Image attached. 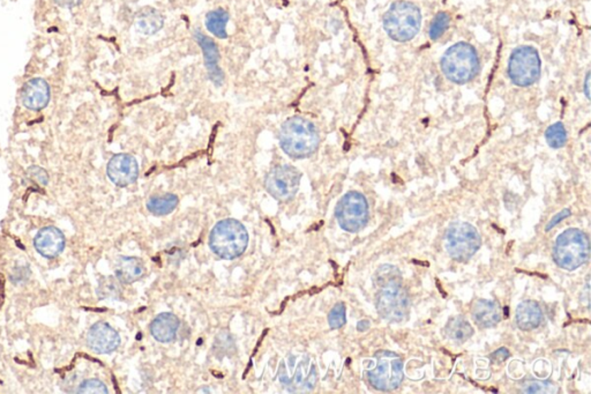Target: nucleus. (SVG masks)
<instances>
[{"label":"nucleus","mask_w":591,"mask_h":394,"mask_svg":"<svg viewBox=\"0 0 591 394\" xmlns=\"http://www.w3.org/2000/svg\"><path fill=\"white\" fill-rule=\"evenodd\" d=\"M335 214L342 229L358 232L369 221V204L362 193L351 191L338 202Z\"/></svg>","instance_id":"11"},{"label":"nucleus","mask_w":591,"mask_h":394,"mask_svg":"<svg viewBox=\"0 0 591 394\" xmlns=\"http://www.w3.org/2000/svg\"><path fill=\"white\" fill-rule=\"evenodd\" d=\"M370 324L371 323L369 321H360L357 325V330L360 331V332H365L366 330H369Z\"/></svg>","instance_id":"35"},{"label":"nucleus","mask_w":591,"mask_h":394,"mask_svg":"<svg viewBox=\"0 0 591 394\" xmlns=\"http://www.w3.org/2000/svg\"><path fill=\"white\" fill-rule=\"evenodd\" d=\"M421 11L414 4L397 1L384 16V28L388 36L397 42L412 40L421 29Z\"/></svg>","instance_id":"5"},{"label":"nucleus","mask_w":591,"mask_h":394,"mask_svg":"<svg viewBox=\"0 0 591 394\" xmlns=\"http://www.w3.org/2000/svg\"><path fill=\"white\" fill-rule=\"evenodd\" d=\"M179 319L172 313H161L152 321L150 332L159 343H170L176 338Z\"/></svg>","instance_id":"19"},{"label":"nucleus","mask_w":591,"mask_h":394,"mask_svg":"<svg viewBox=\"0 0 591 394\" xmlns=\"http://www.w3.org/2000/svg\"><path fill=\"white\" fill-rule=\"evenodd\" d=\"M503 311L499 303L490 300H477L473 306L474 321L483 327L490 328L499 324Z\"/></svg>","instance_id":"18"},{"label":"nucleus","mask_w":591,"mask_h":394,"mask_svg":"<svg viewBox=\"0 0 591 394\" xmlns=\"http://www.w3.org/2000/svg\"><path fill=\"white\" fill-rule=\"evenodd\" d=\"M278 376L290 392L306 393L317 384V367L308 355H289L281 362Z\"/></svg>","instance_id":"7"},{"label":"nucleus","mask_w":591,"mask_h":394,"mask_svg":"<svg viewBox=\"0 0 591 394\" xmlns=\"http://www.w3.org/2000/svg\"><path fill=\"white\" fill-rule=\"evenodd\" d=\"M78 392L81 394H107L108 388L107 386L104 385L103 383H102L101 380H98V379H88V380H85V382H83V384L80 385Z\"/></svg>","instance_id":"29"},{"label":"nucleus","mask_w":591,"mask_h":394,"mask_svg":"<svg viewBox=\"0 0 591 394\" xmlns=\"http://www.w3.org/2000/svg\"><path fill=\"white\" fill-rule=\"evenodd\" d=\"M34 247L43 257L56 258L65 248V236L55 227H46L38 232L35 237Z\"/></svg>","instance_id":"16"},{"label":"nucleus","mask_w":591,"mask_h":394,"mask_svg":"<svg viewBox=\"0 0 591 394\" xmlns=\"http://www.w3.org/2000/svg\"><path fill=\"white\" fill-rule=\"evenodd\" d=\"M448 339L456 343H466L474 334V328L464 317L451 318L445 327Z\"/></svg>","instance_id":"22"},{"label":"nucleus","mask_w":591,"mask_h":394,"mask_svg":"<svg viewBox=\"0 0 591 394\" xmlns=\"http://www.w3.org/2000/svg\"><path fill=\"white\" fill-rule=\"evenodd\" d=\"M377 366L367 371V380L375 390L389 392L397 390L403 380V362L393 351H382L375 354Z\"/></svg>","instance_id":"9"},{"label":"nucleus","mask_w":591,"mask_h":394,"mask_svg":"<svg viewBox=\"0 0 591 394\" xmlns=\"http://www.w3.org/2000/svg\"><path fill=\"white\" fill-rule=\"evenodd\" d=\"M345 321H347V316H345V304L343 303H338L332 309L330 315H328L330 326L332 327L333 330H338V328H341L345 324Z\"/></svg>","instance_id":"28"},{"label":"nucleus","mask_w":591,"mask_h":394,"mask_svg":"<svg viewBox=\"0 0 591 394\" xmlns=\"http://www.w3.org/2000/svg\"><path fill=\"white\" fill-rule=\"evenodd\" d=\"M509 358V351L506 348H500L494 351L493 354L491 355V358L496 363H501L503 361H506Z\"/></svg>","instance_id":"32"},{"label":"nucleus","mask_w":591,"mask_h":394,"mask_svg":"<svg viewBox=\"0 0 591 394\" xmlns=\"http://www.w3.org/2000/svg\"><path fill=\"white\" fill-rule=\"evenodd\" d=\"M116 276L122 284H133L145 274V265L139 258L119 257L116 263Z\"/></svg>","instance_id":"21"},{"label":"nucleus","mask_w":591,"mask_h":394,"mask_svg":"<svg viewBox=\"0 0 591 394\" xmlns=\"http://www.w3.org/2000/svg\"><path fill=\"white\" fill-rule=\"evenodd\" d=\"M590 257V243L582 230L570 228L558 236L553 247V259L561 269L574 271Z\"/></svg>","instance_id":"6"},{"label":"nucleus","mask_w":591,"mask_h":394,"mask_svg":"<svg viewBox=\"0 0 591 394\" xmlns=\"http://www.w3.org/2000/svg\"><path fill=\"white\" fill-rule=\"evenodd\" d=\"M194 37L204 51L209 78L216 85H220L223 81V73L219 68V50H217L216 44L214 43L213 41L208 38L206 35L202 34V31H195Z\"/></svg>","instance_id":"17"},{"label":"nucleus","mask_w":591,"mask_h":394,"mask_svg":"<svg viewBox=\"0 0 591 394\" xmlns=\"http://www.w3.org/2000/svg\"><path fill=\"white\" fill-rule=\"evenodd\" d=\"M543 311L535 301H524L516 309V324L522 331H533L540 326Z\"/></svg>","instance_id":"20"},{"label":"nucleus","mask_w":591,"mask_h":394,"mask_svg":"<svg viewBox=\"0 0 591 394\" xmlns=\"http://www.w3.org/2000/svg\"><path fill=\"white\" fill-rule=\"evenodd\" d=\"M320 137L313 123L303 117H291L280 131V145L293 159H305L315 153Z\"/></svg>","instance_id":"2"},{"label":"nucleus","mask_w":591,"mask_h":394,"mask_svg":"<svg viewBox=\"0 0 591 394\" xmlns=\"http://www.w3.org/2000/svg\"><path fill=\"white\" fill-rule=\"evenodd\" d=\"M249 244L246 228L235 219L220 221L211 230L209 245L223 259H235L244 254Z\"/></svg>","instance_id":"3"},{"label":"nucleus","mask_w":591,"mask_h":394,"mask_svg":"<svg viewBox=\"0 0 591 394\" xmlns=\"http://www.w3.org/2000/svg\"><path fill=\"white\" fill-rule=\"evenodd\" d=\"M302 174L291 165H278L271 169L265 180L266 190L280 202H288L295 197L300 185Z\"/></svg>","instance_id":"12"},{"label":"nucleus","mask_w":591,"mask_h":394,"mask_svg":"<svg viewBox=\"0 0 591 394\" xmlns=\"http://www.w3.org/2000/svg\"><path fill=\"white\" fill-rule=\"evenodd\" d=\"M373 282L377 293V310L385 321L399 323L408 317L409 302L408 293L403 287L402 274L397 266L381 265L375 276Z\"/></svg>","instance_id":"1"},{"label":"nucleus","mask_w":591,"mask_h":394,"mask_svg":"<svg viewBox=\"0 0 591 394\" xmlns=\"http://www.w3.org/2000/svg\"><path fill=\"white\" fill-rule=\"evenodd\" d=\"M107 172L113 184L125 187L137 180L139 167L137 160L130 154H117L108 165Z\"/></svg>","instance_id":"13"},{"label":"nucleus","mask_w":591,"mask_h":394,"mask_svg":"<svg viewBox=\"0 0 591 394\" xmlns=\"http://www.w3.org/2000/svg\"><path fill=\"white\" fill-rule=\"evenodd\" d=\"M451 18L447 13L440 12L436 14V18L433 19L432 24L430 27V37L432 40H438L442 34L447 31L448 26H449Z\"/></svg>","instance_id":"26"},{"label":"nucleus","mask_w":591,"mask_h":394,"mask_svg":"<svg viewBox=\"0 0 591 394\" xmlns=\"http://www.w3.org/2000/svg\"><path fill=\"white\" fill-rule=\"evenodd\" d=\"M162 25H163V21H162L161 16L156 14L155 11H152L148 14L141 16L140 21H139L141 29L147 34H152L159 31Z\"/></svg>","instance_id":"27"},{"label":"nucleus","mask_w":591,"mask_h":394,"mask_svg":"<svg viewBox=\"0 0 591 394\" xmlns=\"http://www.w3.org/2000/svg\"><path fill=\"white\" fill-rule=\"evenodd\" d=\"M570 214H572V213H570V209H568V208H566V209H563V211H561L560 213H558V214L555 215V217H553V219H552L551 221H550L549 224L546 226V232H550V230H551L552 228H553V227L557 226L558 223L561 222V221L563 220H565L566 217H570Z\"/></svg>","instance_id":"31"},{"label":"nucleus","mask_w":591,"mask_h":394,"mask_svg":"<svg viewBox=\"0 0 591 394\" xmlns=\"http://www.w3.org/2000/svg\"><path fill=\"white\" fill-rule=\"evenodd\" d=\"M589 88H590V72H588L587 76H585V93L587 98H590V90H589Z\"/></svg>","instance_id":"34"},{"label":"nucleus","mask_w":591,"mask_h":394,"mask_svg":"<svg viewBox=\"0 0 591 394\" xmlns=\"http://www.w3.org/2000/svg\"><path fill=\"white\" fill-rule=\"evenodd\" d=\"M229 14L224 9H219L208 13L206 16V27L211 34L219 38H226V24H228Z\"/></svg>","instance_id":"24"},{"label":"nucleus","mask_w":591,"mask_h":394,"mask_svg":"<svg viewBox=\"0 0 591 394\" xmlns=\"http://www.w3.org/2000/svg\"><path fill=\"white\" fill-rule=\"evenodd\" d=\"M441 70L451 83H469L479 71V58L475 48L466 42L454 44L444 53Z\"/></svg>","instance_id":"4"},{"label":"nucleus","mask_w":591,"mask_h":394,"mask_svg":"<svg viewBox=\"0 0 591 394\" xmlns=\"http://www.w3.org/2000/svg\"><path fill=\"white\" fill-rule=\"evenodd\" d=\"M508 77L516 86L528 87L536 83L540 76V58L533 46H518L511 55Z\"/></svg>","instance_id":"10"},{"label":"nucleus","mask_w":591,"mask_h":394,"mask_svg":"<svg viewBox=\"0 0 591 394\" xmlns=\"http://www.w3.org/2000/svg\"><path fill=\"white\" fill-rule=\"evenodd\" d=\"M545 139L549 146L555 150L564 147L567 141V132L564 124L558 122L550 126L549 129L546 130Z\"/></svg>","instance_id":"25"},{"label":"nucleus","mask_w":591,"mask_h":394,"mask_svg":"<svg viewBox=\"0 0 591 394\" xmlns=\"http://www.w3.org/2000/svg\"><path fill=\"white\" fill-rule=\"evenodd\" d=\"M50 101L49 83L42 78L29 80L22 87L21 102L27 109L40 111L48 105Z\"/></svg>","instance_id":"15"},{"label":"nucleus","mask_w":591,"mask_h":394,"mask_svg":"<svg viewBox=\"0 0 591 394\" xmlns=\"http://www.w3.org/2000/svg\"><path fill=\"white\" fill-rule=\"evenodd\" d=\"M55 3L61 7L65 9H72V7L78 6L81 3V0H55Z\"/></svg>","instance_id":"33"},{"label":"nucleus","mask_w":591,"mask_h":394,"mask_svg":"<svg viewBox=\"0 0 591 394\" xmlns=\"http://www.w3.org/2000/svg\"><path fill=\"white\" fill-rule=\"evenodd\" d=\"M523 392L525 393H553L555 392V386L550 383L531 380L524 385Z\"/></svg>","instance_id":"30"},{"label":"nucleus","mask_w":591,"mask_h":394,"mask_svg":"<svg viewBox=\"0 0 591 394\" xmlns=\"http://www.w3.org/2000/svg\"><path fill=\"white\" fill-rule=\"evenodd\" d=\"M446 250L456 261H468L479 250L481 235L468 222H454L448 227L445 235Z\"/></svg>","instance_id":"8"},{"label":"nucleus","mask_w":591,"mask_h":394,"mask_svg":"<svg viewBox=\"0 0 591 394\" xmlns=\"http://www.w3.org/2000/svg\"><path fill=\"white\" fill-rule=\"evenodd\" d=\"M89 348L98 354H109L120 345V336L107 323H98L90 327L87 334Z\"/></svg>","instance_id":"14"},{"label":"nucleus","mask_w":591,"mask_h":394,"mask_svg":"<svg viewBox=\"0 0 591 394\" xmlns=\"http://www.w3.org/2000/svg\"><path fill=\"white\" fill-rule=\"evenodd\" d=\"M179 199L176 195H164V196L152 197L147 202V208L150 213L157 217L170 214L178 206Z\"/></svg>","instance_id":"23"}]
</instances>
